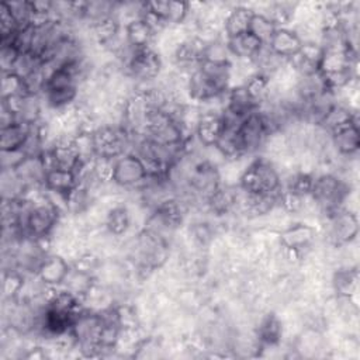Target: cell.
<instances>
[{
    "label": "cell",
    "mask_w": 360,
    "mask_h": 360,
    "mask_svg": "<svg viewBox=\"0 0 360 360\" xmlns=\"http://www.w3.org/2000/svg\"><path fill=\"white\" fill-rule=\"evenodd\" d=\"M350 193V184L335 172L318 173L314 177L311 198L321 217L336 212L343 208V202Z\"/></svg>",
    "instance_id": "obj_1"
},
{
    "label": "cell",
    "mask_w": 360,
    "mask_h": 360,
    "mask_svg": "<svg viewBox=\"0 0 360 360\" xmlns=\"http://www.w3.org/2000/svg\"><path fill=\"white\" fill-rule=\"evenodd\" d=\"M238 187L248 194H278L281 191V173L264 156L253 158L243 170Z\"/></svg>",
    "instance_id": "obj_2"
},
{
    "label": "cell",
    "mask_w": 360,
    "mask_h": 360,
    "mask_svg": "<svg viewBox=\"0 0 360 360\" xmlns=\"http://www.w3.org/2000/svg\"><path fill=\"white\" fill-rule=\"evenodd\" d=\"M31 201L32 204L25 217L24 226H22L24 235L38 240L51 239L63 214L48 200L45 194V188L38 198Z\"/></svg>",
    "instance_id": "obj_3"
},
{
    "label": "cell",
    "mask_w": 360,
    "mask_h": 360,
    "mask_svg": "<svg viewBox=\"0 0 360 360\" xmlns=\"http://www.w3.org/2000/svg\"><path fill=\"white\" fill-rule=\"evenodd\" d=\"M322 218L325 222V238L330 248H340L356 242L359 235V218L356 212L342 208Z\"/></svg>",
    "instance_id": "obj_4"
},
{
    "label": "cell",
    "mask_w": 360,
    "mask_h": 360,
    "mask_svg": "<svg viewBox=\"0 0 360 360\" xmlns=\"http://www.w3.org/2000/svg\"><path fill=\"white\" fill-rule=\"evenodd\" d=\"M124 70L138 86L155 83L163 70V56L153 46L135 49Z\"/></svg>",
    "instance_id": "obj_5"
},
{
    "label": "cell",
    "mask_w": 360,
    "mask_h": 360,
    "mask_svg": "<svg viewBox=\"0 0 360 360\" xmlns=\"http://www.w3.org/2000/svg\"><path fill=\"white\" fill-rule=\"evenodd\" d=\"M148 177L142 160L135 153H125L115 159L112 184L124 190L139 188Z\"/></svg>",
    "instance_id": "obj_6"
},
{
    "label": "cell",
    "mask_w": 360,
    "mask_h": 360,
    "mask_svg": "<svg viewBox=\"0 0 360 360\" xmlns=\"http://www.w3.org/2000/svg\"><path fill=\"white\" fill-rule=\"evenodd\" d=\"M316 236L318 232L312 224L297 221L278 232V242L281 248L294 250L300 253L301 259H304L312 250Z\"/></svg>",
    "instance_id": "obj_7"
},
{
    "label": "cell",
    "mask_w": 360,
    "mask_h": 360,
    "mask_svg": "<svg viewBox=\"0 0 360 360\" xmlns=\"http://www.w3.org/2000/svg\"><path fill=\"white\" fill-rule=\"evenodd\" d=\"M267 129L260 114L255 110L243 118L238 128V139L242 153L252 156L259 152L267 138Z\"/></svg>",
    "instance_id": "obj_8"
},
{
    "label": "cell",
    "mask_w": 360,
    "mask_h": 360,
    "mask_svg": "<svg viewBox=\"0 0 360 360\" xmlns=\"http://www.w3.org/2000/svg\"><path fill=\"white\" fill-rule=\"evenodd\" d=\"M253 332L262 350L277 347L284 338L283 319L274 311L260 312L256 326H253Z\"/></svg>",
    "instance_id": "obj_9"
},
{
    "label": "cell",
    "mask_w": 360,
    "mask_h": 360,
    "mask_svg": "<svg viewBox=\"0 0 360 360\" xmlns=\"http://www.w3.org/2000/svg\"><path fill=\"white\" fill-rule=\"evenodd\" d=\"M70 269H72V264L69 263V260L65 256H62L56 252H49L39 263L35 276L45 285L62 287Z\"/></svg>",
    "instance_id": "obj_10"
},
{
    "label": "cell",
    "mask_w": 360,
    "mask_h": 360,
    "mask_svg": "<svg viewBox=\"0 0 360 360\" xmlns=\"http://www.w3.org/2000/svg\"><path fill=\"white\" fill-rule=\"evenodd\" d=\"M224 129L222 112L201 110V117L197 122L194 136L202 148H212L218 142Z\"/></svg>",
    "instance_id": "obj_11"
},
{
    "label": "cell",
    "mask_w": 360,
    "mask_h": 360,
    "mask_svg": "<svg viewBox=\"0 0 360 360\" xmlns=\"http://www.w3.org/2000/svg\"><path fill=\"white\" fill-rule=\"evenodd\" d=\"M330 146L339 158H354L360 148V129L357 121H353L330 135Z\"/></svg>",
    "instance_id": "obj_12"
},
{
    "label": "cell",
    "mask_w": 360,
    "mask_h": 360,
    "mask_svg": "<svg viewBox=\"0 0 360 360\" xmlns=\"http://www.w3.org/2000/svg\"><path fill=\"white\" fill-rule=\"evenodd\" d=\"M267 46L277 56L288 60L301 51L302 41L291 27H280L276 28Z\"/></svg>",
    "instance_id": "obj_13"
},
{
    "label": "cell",
    "mask_w": 360,
    "mask_h": 360,
    "mask_svg": "<svg viewBox=\"0 0 360 360\" xmlns=\"http://www.w3.org/2000/svg\"><path fill=\"white\" fill-rule=\"evenodd\" d=\"M253 14L255 13L249 6L233 4L224 18V37L228 39L248 32Z\"/></svg>",
    "instance_id": "obj_14"
},
{
    "label": "cell",
    "mask_w": 360,
    "mask_h": 360,
    "mask_svg": "<svg viewBox=\"0 0 360 360\" xmlns=\"http://www.w3.org/2000/svg\"><path fill=\"white\" fill-rule=\"evenodd\" d=\"M228 49L235 60H253L255 56L264 46L252 32H245L233 38L226 39Z\"/></svg>",
    "instance_id": "obj_15"
},
{
    "label": "cell",
    "mask_w": 360,
    "mask_h": 360,
    "mask_svg": "<svg viewBox=\"0 0 360 360\" xmlns=\"http://www.w3.org/2000/svg\"><path fill=\"white\" fill-rule=\"evenodd\" d=\"M132 226V215L127 204L118 202L108 210L104 221V228L110 235H112L114 238H121L127 235Z\"/></svg>",
    "instance_id": "obj_16"
},
{
    "label": "cell",
    "mask_w": 360,
    "mask_h": 360,
    "mask_svg": "<svg viewBox=\"0 0 360 360\" xmlns=\"http://www.w3.org/2000/svg\"><path fill=\"white\" fill-rule=\"evenodd\" d=\"M330 288L336 297H357L359 273L356 266L338 267L330 278Z\"/></svg>",
    "instance_id": "obj_17"
},
{
    "label": "cell",
    "mask_w": 360,
    "mask_h": 360,
    "mask_svg": "<svg viewBox=\"0 0 360 360\" xmlns=\"http://www.w3.org/2000/svg\"><path fill=\"white\" fill-rule=\"evenodd\" d=\"M122 28H124L127 42L134 49H143V48L155 46L156 34L153 32V30L149 27V24L143 18L129 21Z\"/></svg>",
    "instance_id": "obj_18"
},
{
    "label": "cell",
    "mask_w": 360,
    "mask_h": 360,
    "mask_svg": "<svg viewBox=\"0 0 360 360\" xmlns=\"http://www.w3.org/2000/svg\"><path fill=\"white\" fill-rule=\"evenodd\" d=\"M77 184H79V180L73 170L59 169V167L48 170L44 180V188L46 191L59 193V194H68Z\"/></svg>",
    "instance_id": "obj_19"
},
{
    "label": "cell",
    "mask_w": 360,
    "mask_h": 360,
    "mask_svg": "<svg viewBox=\"0 0 360 360\" xmlns=\"http://www.w3.org/2000/svg\"><path fill=\"white\" fill-rule=\"evenodd\" d=\"M353 121H357V111L349 108L347 105H345L342 103H335L329 108V111L325 114V117L322 118L319 127L330 135L333 131H336Z\"/></svg>",
    "instance_id": "obj_20"
},
{
    "label": "cell",
    "mask_w": 360,
    "mask_h": 360,
    "mask_svg": "<svg viewBox=\"0 0 360 360\" xmlns=\"http://www.w3.org/2000/svg\"><path fill=\"white\" fill-rule=\"evenodd\" d=\"M30 131H31V125H27L20 121L6 128H0V150L22 149L30 135Z\"/></svg>",
    "instance_id": "obj_21"
},
{
    "label": "cell",
    "mask_w": 360,
    "mask_h": 360,
    "mask_svg": "<svg viewBox=\"0 0 360 360\" xmlns=\"http://www.w3.org/2000/svg\"><path fill=\"white\" fill-rule=\"evenodd\" d=\"M242 86L246 89L249 97L256 104V108L259 105H262L263 103L269 101L271 98V96H273L270 79L267 76L262 75V73L253 75Z\"/></svg>",
    "instance_id": "obj_22"
},
{
    "label": "cell",
    "mask_w": 360,
    "mask_h": 360,
    "mask_svg": "<svg viewBox=\"0 0 360 360\" xmlns=\"http://www.w3.org/2000/svg\"><path fill=\"white\" fill-rule=\"evenodd\" d=\"M96 283V276L83 273L76 269H70L66 280L62 284V288L72 292L73 295L79 297L80 300L87 294V291L91 288V285Z\"/></svg>",
    "instance_id": "obj_23"
},
{
    "label": "cell",
    "mask_w": 360,
    "mask_h": 360,
    "mask_svg": "<svg viewBox=\"0 0 360 360\" xmlns=\"http://www.w3.org/2000/svg\"><path fill=\"white\" fill-rule=\"evenodd\" d=\"M232 55L228 49L226 45V38H221L212 42H208L204 45V51H202V60L201 62H208V63H231Z\"/></svg>",
    "instance_id": "obj_24"
},
{
    "label": "cell",
    "mask_w": 360,
    "mask_h": 360,
    "mask_svg": "<svg viewBox=\"0 0 360 360\" xmlns=\"http://www.w3.org/2000/svg\"><path fill=\"white\" fill-rule=\"evenodd\" d=\"M25 277L27 276L18 270L3 271V284H1L3 300H17L24 287Z\"/></svg>",
    "instance_id": "obj_25"
},
{
    "label": "cell",
    "mask_w": 360,
    "mask_h": 360,
    "mask_svg": "<svg viewBox=\"0 0 360 360\" xmlns=\"http://www.w3.org/2000/svg\"><path fill=\"white\" fill-rule=\"evenodd\" d=\"M8 11L11 13L14 21L17 22L18 28H25L31 25L32 20V4L31 0H13L4 1Z\"/></svg>",
    "instance_id": "obj_26"
},
{
    "label": "cell",
    "mask_w": 360,
    "mask_h": 360,
    "mask_svg": "<svg viewBox=\"0 0 360 360\" xmlns=\"http://www.w3.org/2000/svg\"><path fill=\"white\" fill-rule=\"evenodd\" d=\"M1 98L15 97V96H27V87L24 77L18 76L14 72L1 73Z\"/></svg>",
    "instance_id": "obj_27"
},
{
    "label": "cell",
    "mask_w": 360,
    "mask_h": 360,
    "mask_svg": "<svg viewBox=\"0 0 360 360\" xmlns=\"http://www.w3.org/2000/svg\"><path fill=\"white\" fill-rule=\"evenodd\" d=\"M276 28L277 27L266 15L255 13L252 17V21H250L249 32H252L259 41H262L263 45H267L270 38L273 37Z\"/></svg>",
    "instance_id": "obj_28"
},
{
    "label": "cell",
    "mask_w": 360,
    "mask_h": 360,
    "mask_svg": "<svg viewBox=\"0 0 360 360\" xmlns=\"http://www.w3.org/2000/svg\"><path fill=\"white\" fill-rule=\"evenodd\" d=\"M0 68L1 73H10L14 70L15 63L20 59V51L11 44H0Z\"/></svg>",
    "instance_id": "obj_29"
},
{
    "label": "cell",
    "mask_w": 360,
    "mask_h": 360,
    "mask_svg": "<svg viewBox=\"0 0 360 360\" xmlns=\"http://www.w3.org/2000/svg\"><path fill=\"white\" fill-rule=\"evenodd\" d=\"M27 158L22 149L15 150H0V166L1 170H15L22 160Z\"/></svg>",
    "instance_id": "obj_30"
}]
</instances>
